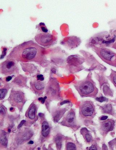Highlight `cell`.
Returning a JSON list of instances; mask_svg holds the SVG:
<instances>
[{
	"instance_id": "6da1fadb",
	"label": "cell",
	"mask_w": 116,
	"mask_h": 150,
	"mask_svg": "<svg viewBox=\"0 0 116 150\" xmlns=\"http://www.w3.org/2000/svg\"><path fill=\"white\" fill-rule=\"evenodd\" d=\"M45 52L46 50L43 47L30 40L15 47L7 56L6 59L22 62H34L44 67L48 62Z\"/></svg>"
},
{
	"instance_id": "7a4b0ae2",
	"label": "cell",
	"mask_w": 116,
	"mask_h": 150,
	"mask_svg": "<svg viewBox=\"0 0 116 150\" xmlns=\"http://www.w3.org/2000/svg\"><path fill=\"white\" fill-rule=\"evenodd\" d=\"M75 87L82 97L95 98L98 93V89L92 79L91 73L85 79L77 82Z\"/></svg>"
},
{
	"instance_id": "3957f363",
	"label": "cell",
	"mask_w": 116,
	"mask_h": 150,
	"mask_svg": "<svg viewBox=\"0 0 116 150\" xmlns=\"http://www.w3.org/2000/svg\"><path fill=\"white\" fill-rule=\"evenodd\" d=\"M92 49L103 62L116 67V53L105 48L93 46Z\"/></svg>"
},
{
	"instance_id": "277c9868",
	"label": "cell",
	"mask_w": 116,
	"mask_h": 150,
	"mask_svg": "<svg viewBox=\"0 0 116 150\" xmlns=\"http://www.w3.org/2000/svg\"><path fill=\"white\" fill-rule=\"evenodd\" d=\"M8 101L11 105L17 108L21 112L26 102L27 98L25 93L22 91L13 89L11 92Z\"/></svg>"
},
{
	"instance_id": "5b68a950",
	"label": "cell",
	"mask_w": 116,
	"mask_h": 150,
	"mask_svg": "<svg viewBox=\"0 0 116 150\" xmlns=\"http://www.w3.org/2000/svg\"><path fill=\"white\" fill-rule=\"evenodd\" d=\"M79 116L85 120H91L96 114V108L91 101H85L82 103L79 109Z\"/></svg>"
},
{
	"instance_id": "8992f818",
	"label": "cell",
	"mask_w": 116,
	"mask_h": 150,
	"mask_svg": "<svg viewBox=\"0 0 116 150\" xmlns=\"http://www.w3.org/2000/svg\"><path fill=\"white\" fill-rule=\"evenodd\" d=\"M34 39L38 45L48 47L56 43L58 38L49 33H40L36 35Z\"/></svg>"
},
{
	"instance_id": "52a82bcc",
	"label": "cell",
	"mask_w": 116,
	"mask_h": 150,
	"mask_svg": "<svg viewBox=\"0 0 116 150\" xmlns=\"http://www.w3.org/2000/svg\"><path fill=\"white\" fill-rule=\"evenodd\" d=\"M19 69L16 61L14 60L6 59L1 63L0 72L3 75L7 76L18 74Z\"/></svg>"
},
{
	"instance_id": "ba28073f",
	"label": "cell",
	"mask_w": 116,
	"mask_h": 150,
	"mask_svg": "<svg viewBox=\"0 0 116 150\" xmlns=\"http://www.w3.org/2000/svg\"><path fill=\"white\" fill-rule=\"evenodd\" d=\"M31 90L39 96L41 95L44 92L46 88V83L44 77L42 75H37L36 78L32 79L30 81Z\"/></svg>"
},
{
	"instance_id": "9c48e42d",
	"label": "cell",
	"mask_w": 116,
	"mask_h": 150,
	"mask_svg": "<svg viewBox=\"0 0 116 150\" xmlns=\"http://www.w3.org/2000/svg\"><path fill=\"white\" fill-rule=\"evenodd\" d=\"M59 86L57 80L53 78L50 79L46 88V95L49 100L56 99L58 96Z\"/></svg>"
},
{
	"instance_id": "30bf717a",
	"label": "cell",
	"mask_w": 116,
	"mask_h": 150,
	"mask_svg": "<svg viewBox=\"0 0 116 150\" xmlns=\"http://www.w3.org/2000/svg\"><path fill=\"white\" fill-rule=\"evenodd\" d=\"M85 62V59L79 55H72L67 57V67L71 70H79L82 67V65ZM69 69V70H70Z\"/></svg>"
},
{
	"instance_id": "8fae6325",
	"label": "cell",
	"mask_w": 116,
	"mask_h": 150,
	"mask_svg": "<svg viewBox=\"0 0 116 150\" xmlns=\"http://www.w3.org/2000/svg\"><path fill=\"white\" fill-rule=\"evenodd\" d=\"M81 43V39L79 37L75 36L65 37L61 42V45L69 50L74 49L78 47Z\"/></svg>"
},
{
	"instance_id": "7c38bea8",
	"label": "cell",
	"mask_w": 116,
	"mask_h": 150,
	"mask_svg": "<svg viewBox=\"0 0 116 150\" xmlns=\"http://www.w3.org/2000/svg\"><path fill=\"white\" fill-rule=\"evenodd\" d=\"M61 124L63 125L73 129L77 128L76 114L73 109H71L66 114L61 122Z\"/></svg>"
},
{
	"instance_id": "4fadbf2b",
	"label": "cell",
	"mask_w": 116,
	"mask_h": 150,
	"mask_svg": "<svg viewBox=\"0 0 116 150\" xmlns=\"http://www.w3.org/2000/svg\"><path fill=\"white\" fill-rule=\"evenodd\" d=\"M27 78L22 75H18L14 79L11 83V86L15 87L23 88L27 87Z\"/></svg>"
},
{
	"instance_id": "5bb4252c",
	"label": "cell",
	"mask_w": 116,
	"mask_h": 150,
	"mask_svg": "<svg viewBox=\"0 0 116 150\" xmlns=\"http://www.w3.org/2000/svg\"><path fill=\"white\" fill-rule=\"evenodd\" d=\"M37 107L36 104L33 102L30 105L25 113L27 119L29 120L34 121L37 116Z\"/></svg>"
},
{
	"instance_id": "9a60e30c",
	"label": "cell",
	"mask_w": 116,
	"mask_h": 150,
	"mask_svg": "<svg viewBox=\"0 0 116 150\" xmlns=\"http://www.w3.org/2000/svg\"><path fill=\"white\" fill-rule=\"evenodd\" d=\"M114 124V121L111 120H108L101 122L100 129L101 132L103 134H106L113 129Z\"/></svg>"
},
{
	"instance_id": "2e32d148",
	"label": "cell",
	"mask_w": 116,
	"mask_h": 150,
	"mask_svg": "<svg viewBox=\"0 0 116 150\" xmlns=\"http://www.w3.org/2000/svg\"><path fill=\"white\" fill-rule=\"evenodd\" d=\"M66 111V108H57L53 110L52 116L54 122H57L60 120Z\"/></svg>"
},
{
	"instance_id": "e0dca14e",
	"label": "cell",
	"mask_w": 116,
	"mask_h": 150,
	"mask_svg": "<svg viewBox=\"0 0 116 150\" xmlns=\"http://www.w3.org/2000/svg\"><path fill=\"white\" fill-rule=\"evenodd\" d=\"M32 135L33 133L31 130L27 129L20 134L18 137V138L19 141L28 140L32 136Z\"/></svg>"
},
{
	"instance_id": "ac0fdd59",
	"label": "cell",
	"mask_w": 116,
	"mask_h": 150,
	"mask_svg": "<svg viewBox=\"0 0 116 150\" xmlns=\"http://www.w3.org/2000/svg\"><path fill=\"white\" fill-rule=\"evenodd\" d=\"M50 131L49 125L47 121H44L42 124L41 134L44 137H47L49 136Z\"/></svg>"
},
{
	"instance_id": "d6986e66",
	"label": "cell",
	"mask_w": 116,
	"mask_h": 150,
	"mask_svg": "<svg viewBox=\"0 0 116 150\" xmlns=\"http://www.w3.org/2000/svg\"><path fill=\"white\" fill-rule=\"evenodd\" d=\"M81 133L87 143H89L92 142V136L86 128H82L81 129Z\"/></svg>"
},
{
	"instance_id": "ffe728a7",
	"label": "cell",
	"mask_w": 116,
	"mask_h": 150,
	"mask_svg": "<svg viewBox=\"0 0 116 150\" xmlns=\"http://www.w3.org/2000/svg\"><path fill=\"white\" fill-rule=\"evenodd\" d=\"M11 84H6L2 88H1L0 90V99L1 100L5 98L8 90L11 87Z\"/></svg>"
},
{
	"instance_id": "44dd1931",
	"label": "cell",
	"mask_w": 116,
	"mask_h": 150,
	"mask_svg": "<svg viewBox=\"0 0 116 150\" xmlns=\"http://www.w3.org/2000/svg\"><path fill=\"white\" fill-rule=\"evenodd\" d=\"M36 29H37L40 33H48L49 31L46 25L43 22H41L36 25Z\"/></svg>"
},
{
	"instance_id": "7402d4cb",
	"label": "cell",
	"mask_w": 116,
	"mask_h": 150,
	"mask_svg": "<svg viewBox=\"0 0 116 150\" xmlns=\"http://www.w3.org/2000/svg\"><path fill=\"white\" fill-rule=\"evenodd\" d=\"M7 139L6 133L3 132L1 134V145L4 146H6L7 144Z\"/></svg>"
},
{
	"instance_id": "603a6c76",
	"label": "cell",
	"mask_w": 116,
	"mask_h": 150,
	"mask_svg": "<svg viewBox=\"0 0 116 150\" xmlns=\"http://www.w3.org/2000/svg\"><path fill=\"white\" fill-rule=\"evenodd\" d=\"M108 78L111 82L116 87V72L112 70H111V73Z\"/></svg>"
},
{
	"instance_id": "cb8c5ba5",
	"label": "cell",
	"mask_w": 116,
	"mask_h": 150,
	"mask_svg": "<svg viewBox=\"0 0 116 150\" xmlns=\"http://www.w3.org/2000/svg\"><path fill=\"white\" fill-rule=\"evenodd\" d=\"M102 110L103 112L107 113H109L112 110V107L110 104H107L102 107Z\"/></svg>"
},
{
	"instance_id": "d4e9b609",
	"label": "cell",
	"mask_w": 116,
	"mask_h": 150,
	"mask_svg": "<svg viewBox=\"0 0 116 150\" xmlns=\"http://www.w3.org/2000/svg\"><path fill=\"white\" fill-rule=\"evenodd\" d=\"M67 150H76V145L72 142H68L66 145Z\"/></svg>"
},
{
	"instance_id": "484cf974",
	"label": "cell",
	"mask_w": 116,
	"mask_h": 150,
	"mask_svg": "<svg viewBox=\"0 0 116 150\" xmlns=\"http://www.w3.org/2000/svg\"><path fill=\"white\" fill-rule=\"evenodd\" d=\"M2 54H1V59L4 58V57H5L6 54H7V50H8V48H7L6 47H2Z\"/></svg>"
},
{
	"instance_id": "4316f807",
	"label": "cell",
	"mask_w": 116,
	"mask_h": 150,
	"mask_svg": "<svg viewBox=\"0 0 116 150\" xmlns=\"http://www.w3.org/2000/svg\"><path fill=\"white\" fill-rule=\"evenodd\" d=\"M61 138L60 137H58L57 138L56 142L57 147L58 148H60L61 146Z\"/></svg>"
},
{
	"instance_id": "83f0119b",
	"label": "cell",
	"mask_w": 116,
	"mask_h": 150,
	"mask_svg": "<svg viewBox=\"0 0 116 150\" xmlns=\"http://www.w3.org/2000/svg\"><path fill=\"white\" fill-rule=\"evenodd\" d=\"M6 114V110L4 106L1 105V116H4Z\"/></svg>"
},
{
	"instance_id": "f1b7e54d",
	"label": "cell",
	"mask_w": 116,
	"mask_h": 150,
	"mask_svg": "<svg viewBox=\"0 0 116 150\" xmlns=\"http://www.w3.org/2000/svg\"><path fill=\"white\" fill-rule=\"evenodd\" d=\"M97 100L99 101V102H102L103 101H106L107 98H106L103 97H101L97 98H96Z\"/></svg>"
},
{
	"instance_id": "f546056e",
	"label": "cell",
	"mask_w": 116,
	"mask_h": 150,
	"mask_svg": "<svg viewBox=\"0 0 116 150\" xmlns=\"http://www.w3.org/2000/svg\"><path fill=\"white\" fill-rule=\"evenodd\" d=\"M89 150H97V148L94 145H92L89 148Z\"/></svg>"
},
{
	"instance_id": "4dcf8cb0",
	"label": "cell",
	"mask_w": 116,
	"mask_h": 150,
	"mask_svg": "<svg viewBox=\"0 0 116 150\" xmlns=\"http://www.w3.org/2000/svg\"><path fill=\"white\" fill-rule=\"evenodd\" d=\"M108 116H103L102 117L100 118L101 120H106L108 118Z\"/></svg>"
},
{
	"instance_id": "1f68e13d",
	"label": "cell",
	"mask_w": 116,
	"mask_h": 150,
	"mask_svg": "<svg viewBox=\"0 0 116 150\" xmlns=\"http://www.w3.org/2000/svg\"><path fill=\"white\" fill-rule=\"evenodd\" d=\"M25 122V120H22L21 122H20V124L19 126H18V128H20L22 126V125L24 124V123Z\"/></svg>"
},
{
	"instance_id": "d6a6232c",
	"label": "cell",
	"mask_w": 116,
	"mask_h": 150,
	"mask_svg": "<svg viewBox=\"0 0 116 150\" xmlns=\"http://www.w3.org/2000/svg\"><path fill=\"white\" fill-rule=\"evenodd\" d=\"M12 77L11 76H8L7 77L6 79V81L8 82L10 81L12 79Z\"/></svg>"
},
{
	"instance_id": "836d02e7",
	"label": "cell",
	"mask_w": 116,
	"mask_h": 150,
	"mask_svg": "<svg viewBox=\"0 0 116 150\" xmlns=\"http://www.w3.org/2000/svg\"><path fill=\"white\" fill-rule=\"evenodd\" d=\"M112 47L116 50V42L112 45Z\"/></svg>"
},
{
	"instance_id": "e575fe53",
	"label": "cell",
	"mask_w": 116,
	"mask_h": 150,
	"mask_svg": "<svg viewBox=\"0 0 116 150\" xmlns=\"http://www.w3.org/2000/svg\"><path fill=\"white\" fill-rule=\"evenodd\" d=\"M29 143L30 144H33L34 143V142H33L32 141H30L29 142Z\"/></svg>"
}]
</instances>
